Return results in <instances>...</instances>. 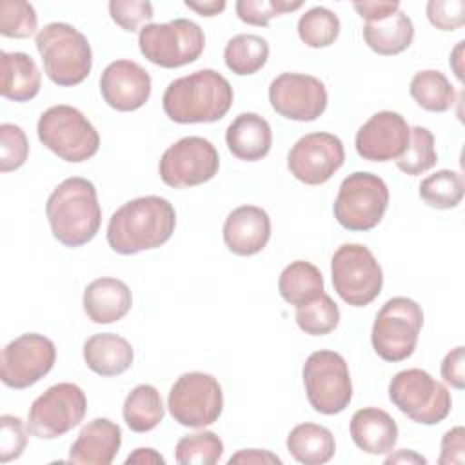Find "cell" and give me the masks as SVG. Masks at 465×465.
Wrapping results in <instances>:
<instances>
[{
    "label": "cell",
    "instance_id": "cell-1",
    "mask_svg": "<svg viewBox=\"0 0 465 465\" xmlns=\"http://www.w3.org/2000/svg\"><path fill=\"white\" fill-rule=\"evenodd\" d=\"M176 211L162 196H140L118 207L107 225V243L118 254H136L163 245L174 232Z\"/></svg>",
    "mask_w": 465,
    "mask_h": 465
},
{
    "label": "cell",
    "instance_id": "cell-2",
    "mask_svg": "<svg viewBox=\"0 0 465 465\" xmlns=\"http://www.w3.org/2000/svg\"><path fill=\"white\" fill-rule=\"evenodd\" d=\"M234 100L229 80L214 69H200L173 80L162 96V107L176 124H211L222 120Z\"/></svg>",
    "mask_w": 465,
    "mask_h": 465
},
{
    "label": "cell",
    "instance_id": "cell-3",
    "mask_svg": "<svg viewBox=\"0 0 465 465\" xmlns=\"http://www.w3.org/2000/svg\"><path fill=\"white\" fill-rule=\"evenodd\" d=\"M45 216L53 236L62 245H85L96 236L102 223V207L94 183L82 176L65 178L49 194Z\"/></svg>",
    "mask_w": 465,
    "mask_h": 465
},
{
    "label": "cell",
    "instance_id": "cell-4",
    "mask_svg": "<svg viewBox=\"0 0 465 465\" xmlns=\"http://www.w3.org/2000/svg\"><path fill=\"white\" fill-rule=\"evenodd\" d=\"M44 71L60 87L82 84L93 67V51L87 36L65 22L44 25L35 38Z\"/></svg>",
    "mask_w": 465,
    "mask_h": 465
},
{
    "label": "cell",
    "instance_id": "cell-5",
    "mask_svg": "<svg viewBox=\"0 0 465 465\" xmlns=\"http://www.w3.org/2000/svg\"><path fill=\"white\" fill-rule=\"evenodd\" d=\"M38 140L58 158L80 163L93 158L100 149V134L82 111L73 105H53L44 111L36 124Z\"/></svg>",
    "mask_w": 465,
    "mask_h": 465
},
{
    "label": "cell",
    "instance_id": "cell-6",
    "mask_svg": "<svg viewBox=\"0 0 465 465\" xmlns=\"http://www.w3.org/2000/svg\"><path fill=\"white\" fill-rule=\"evenodd\" d=\"M421 327V307L411 298L394 296L381 305L374 318L371 331L372 349L383 361H403L414 352Z\"/></svg>",
    "mask_w": 465,
    "mask_h": 465
},
{
    "label": "cell",
    "instance_id": "cell-7",
    "mask_svg": "<svg viewBox=\"0 0 465 465\" xmlns=\"http://www.w3.org/2000/svg\"><path fill=\"white\" fill-rule=\"evenodd\" d=\"M140 53L154 65L176 69L193 64L205 49L203 29L189 18L147 24L138 33Z\"/></svg>",
    "mask_w": 465,
    "mask_h": 465
},
{
    "label": "cell",
    "instance_id": "cell-8",
    "mask_svg": "<svg viewBox=\"0 0 465 465\" xmlns=\"http://www.w3.org/2000/svg\"><path fill=\"white\" fill-rule=\"evenodd\" d=\"M331 278L336 294L352 307L369 305L383 287V271L372 251L361 243H343L334 251Z\"/></svg>",
    "mask_w": 465,
    "mask_h": 465
},
{
    "label": "cell",
    "instance_id": "cell-9",
    "mask_svg": "<svg viewBox=\"0 0 465 465\" xmlns=\"http://www.w3.org/2000/svg\"><path fill=\"white\" fill-rule=\"evenodd\" d=\"M389 398L400 412L421 425L443 421L452 409L449 389L423 369L396 372L389 383Z\"/></svg>",
    "mask_w": 465,
    "mask_h": 465
},
{
    "label": "cell",
    "instance_id": "cell-10",
    "mask_svg": "<svg viewBox=\"0 0 465 465\" xmlns=\"http://www.w3.org/2000/svg\"><path fill=\"white\" fill-rule=\"evenodd\" d=\"M389 205V187L378 174L356 171L343 178L334 200V218L347 231L374 229Z\"/></svg>",
    "mask_w": 465,
    "mask_h": 465
},
{
    "label": "cell",
    "instance_id": "cell-11",
    "mask_svg": "<svg viewBox=\"0 0 465 465\" xmlns=\"http://www.w3.org/2000/svg\"><path fill=\"white\" fill-rule=\"evenodd\" d=\"M303 385L311 407L325 416L345 411L352 400V381L345 358L334 351H314L303 363Z\"/></svg>",
    "mask_w": 465,
    "mask_h": 465
},
{
    "label": "cell",
    "instance_id": "cell-12",
    "mask_svg": "<svg viewBox=\"0 0 465 465\" xmlns=\"http://www.w3.org/2000/svg\"><path fill=\"white\" fill-rule=\"evenodd\" d=\"M167 409L176 423L203 429L214 423L223 411L222 385L207 372H183L169 391Z\"/></svg>",
    "mask_w": 465,
    "mask_h": 465
},
{
    "label": "cell",
    "instance_id": "cell-13",
    "mask_svg": "<svg viewBox=\"0 0 465 465\" xmlns=\"http://www.w3.org/2000/svg\"><path fill=\"white\" fill-rule=\"evenodd\" d=\"M87 412L85 392L69 381L51 385L29 407L27 430L40 440H54L84 421Z\"/></svg>",
    "mask_w": 465,
    "mask_h": 465
},
{
    "label": "cell",
    "instance_id": "cell-14",
    "mask_svg": "<svg viewBox=\"0 0 465 465\" xmlns=\"http://www.w3.org/2000/svg\"><path fill=\"white\" fill-rule=\"evenodd\" d=\"M218 169V151L207 138L202 136L180 138L163 151L158 163L162 182L174 189L202 185L213 180Z\"/></svg>",
    "mask_w": 465,
    "mask_h": 465
},
{
    "label": "cell",
    "instance_id": "cell-15",
    "mask_svg": "<svg viewBox=\"0 0 465 465\" xmlns=\"http://www.w3.org/2000/svg\"><path fill=\"white\" fill-rule=\"evenodd\" d=\"M56 361L54 343L38 332H25L9 341L0 356L2 383L11 389H27L40 381Z\"/></svg>",
    "mask_w": 465,
    "mask_h": 465
},
{
    "label": "cell",
    "instance_id": "cell-16",
    "mask_svg": "<svg viewBox=\"0 0 465 465\" xmlns=\"http://www.w3.org/2000/svg\"><path fill=\"white\" fill-rule=\"evenodd\" d=\"M271 107L294 122H314L327 109L329 94L323 82L312 74L282 73L269 85Z\"/></svg>",
    "mask_w": 465,
    "mask_h": 465
},
{
    "label": "cell",
    "instance_id": "cell-17",
    "mask_svg": "<svg viewBox=\"0 0 465 465\" xmlns=\"http://www.w3.org/2000/svg\"><path fill=\"white\" fill-rule=\"evenodd\" d=\"M343 142L331 133H309L302 136L287 154V169L305 185H322L343 165Z\"/></svg>",
    "mask_w": 465,
    "mask_h": 465
},
{
    "label": "cell",
    "instance_id": "cell-18",
    "mask_svg": "<svg viewBox=\"0 0 465 465\" xmlns=\"http://www.w3.org/2000/svg\"><path fill=\"white\" fill-rule=\"evenodd\" d=\"M411 127L396 111L374 113L356 133V153L369 162L398 160L409 147Z\"/></svg>",
    "mask_w": 465,
    "mask_h": 465
},
{
    "label": "cell",
    "instance_id": "cell-19",
    "mask_svg": "<svg viewBox=\"0 0 465 465\" xmlns=\"http://www.w3.org/2000/svg\"><path fill=\"white\" fill-rule=\"evenodd\" d=\"M151 74L133 60L111 62L100 76V93L105 104L120 113L136 111L151 96Z\"/></svg>",
    "mask_w": 465,
    "mask_h": 465
},
{
    "label": "cell",
    "instance_id": "cell-20",
    "mask_svg": "<svg viewBox=\"0 0 465 465\" xmlns=\"http://www.w3.org/2000/svg\"><path fill=\"white\" fill-rule=\"evenodd\" d=\"M223 242L236 256H252L263 251L271 238V218L258 205H240L223 222Z\"/></svg>",
    "mask_w": 465,
    "mask_h": 465
},
{
    "label": "cell",
    "instance_id": "cell-21",
    "mask_svg": "<svg viewBox=\"0 0 465 465\" xmlns=\"http://www.w3.org/2000/svg\"><path fill=\"white\" fill-rule=\"evenodd\" d=\"M122 445V429L109 418L87 421L69 449V463L109 465Z\"/></svg>",
    "mask_w": 465,
    "mask_h": 465
},
{
    "label": "cell",
    "instance_id": "cell-22",
    "mask_svg": "<svg viewBox=\"0 0 465 465\" xmlns=\"http://www.w3.org/2000/svg\"><path fill=\"white\" fill-rule=\"evenodd\" d=\"M82 303L93 323H114L131 311L133 294L125 282L102 276L85 287Z\"/></svg>",
    "mask_w": 465,
    "mask_h": 465
},
{
    "label": "cell",
    "instance_id": "cell-23",
    "mask_svg": "<svg viewBox=\"0 0 465 465\" xmlns=\"http://www.w3.org/2000/svg\"><path fill=\"white\" fill-rule=\"evenodd\" d=\"M354 445L367 454H389L398 441V425L394 418L378 407L358 409L349 425Z\"/></svg>",
    "mask_w": 465,
    "mask_h": 465
},
{
    "label": "cell",
    "instance_id": "cell-24",
    "mask_svg": "<svg viewBox=\"0 0 465 465\" xmlns=\"http://www.w3.org/2000/svg\"><path fill=\"white\" fill-rule=\"evenodd\" d=\"M225 143L238 160L258 162L271 151L272 131L263 116L256 113H242L229 124Z\"/></svg>",
    "mask_w": 465,
    "mask_h": 465
},
{
    "label": "cell",
    "instance_id": "cell-25",
    "mask_svg": "<svg viewBox=\"0 0 465 465\" xmlns=\"http://www.w3.org/2000/svg\"><path fill=\"white\" fill-rule=\"evenodd\" d=\"M133 345L114 332L93 334L84 343V361L100 376H118L133 365Z\"/></svg>",
    "mask_w": 465,
    "mask_h": 465
},
{
    "label": "cell",
    "instance_id": "cell-26",
    "mask_svg": "<svg viewBox=\"0 0 465 465\" xmlns=\"http://www.w3.org/2000/svg\"><path fill=\"white\" fill-rule=\"evenodd\" d=\"M2 62V87L0 93L4 98L13 102H29L33 100L42 87V74L36 62L22 51L0 53Z\"/></svg>",
    "mask_w": 465,
    "mask_h": 465
},
{
    "label": "cell",
    "instance_id": "cell-27",
    "mask_svg": "<svg viewBox=\"0 0 465 465\" xmlns=\"http://www.w3.org/2000/svg\"><path fill=\"white\" fill-rule=\"evenodd\" d=\"M412 38L414 24L401 11H396L376 22H365L363 25L365 44L381 56L403 53L412 44Z\"/></svg>",
    "mask_w": 465,
    "mask_h": 465
},
{
    "label": "cell",
    "instance_id": "cell-28",
    "mask_svg": "<svg viewBox=\"0 0 465 465\" xmlns=\"http://www.w3.org/2000/svg\"><path fill=\"white\" fill-rule=\"evenodd\" d=\"M287 450L298 463L322 465L334 456L336 441L327 427L305 421L291 429Z\"/></svg>",
    "mask_w": 465,
    "mask_h": 465
},
{
    "label": "cell",
    "instance_id": "cell-29",
    "mask_svg": "<svg viewBox=\"0 0 465 465\" xmlns=\"http://www.w3.org/2000/svg\"><path fill=\"white\" fill-rule=\"evenodd\" d=\"M278 291L282 298L298 307L312 302L323 291V276L320 269L305 260L291 262L278 278Z\"/></svg>",
    "mask_w": 465,
    "mask_h": 465
},
{
    "label": "cell",
    "instance_id": "cell-30",
    "mask_svg": "<svg viewBox=\"0 0 465 465\" xmlns=\"http://www.w3.org/2000/svg\"><path fill=\"white\" fill-rule=\"evenodd\" d=\"M124 421L134 432H149L156 429L165 414L162 396L151 383L136 385L124 401Z\"/></svg>",
    "mask_w": 465,
    "mask_h": 465
},
{
    "label": "cell",
    "instance_id": "cell-31",
    "mask_svg": "<svg viewBox=\"0 0 465 465\" xmlns=\"http://www.w3.org/2000/svg\"><path fill=\"white\" fill-rule=\"evenodd\" d=\"M414 102L430 113H445L456 102V91L449 78L438 69L418 71L409 85Z\"/></svg>",
    "mask_w": 465,
    "mask_h": 465
},
{
    "label": "cell",
    "instance_id": "cell-32",
    "mask_svg": "<svg viewBox=\"0 0 465 465\" xmlns=\"http://www.w3.org/2000/svg\"><path fill=\"white\" fill-rule=\"evenodd\" d=\"M269 58V44L258 35L242 33L232 36L223 49V60L229 71L238 76L258 73Z\"/></svg>",
    "mask_w": 465,
    "mask_h": 465
},
{
    "label": "cell",
    "instance_id": "cell-33",
    "mask_svg": "<svg viewBox=\"0 0 465 465\" xmlns=\"http://www.w3.org/2000/svg\"><path fill=\"white\" fill-rule=\"evenodd\" d=\"M463 178L450 169H440L421 180L420 198L432 209H454L463 200Z\"/></svg>",
    "mask_w": 465,
    "mask_h": 465
},
{
    "label": "cell",
    "instance_id": "cell-34",
    "mask_svg": "<svg viewBox=\"0 0 465 465\" xmlns=\"http://www.w3.org/2000/svg\"><path fill=\"white\" fill-rule=\"evenodd\" d=\"M340 35V18L323 5L307 9L298 20L300 40L312 49L329 47Z\"/></svg>",
    "mask_w": 465,
    "mask_h": 465
},
{
    "label": "cell",
    "instance_id": "cell-35",
    "mask_svg": "<svg viewBox=\"0 0 465 465\" xmlns=\"http://www.w3.org/2000/svg\"><path fill=\"white\" fill-rule=\"evenodd\" d=\"M296 323L298 327L311 336H323L332 332L340 323V309L336 302L327 294L322 292L309 303L296 307Z\"/></svg>",
    "mask_w": 465,
    "mask_h": 465
},
{
    "label": "cell",
    "instance_id": "cell-36",
    "mask_svg": "<svg viewBox=\"0 0 465 465\" xmlns=\"http://www.w3.org/2000/svg\"><path fill=\"white\" fill-rule=\"evenodd\" d=\"M223 454V441L213 430H200L178 440L174 458L180 465H214Z\"/></svg>",
    "mask_w": 465,
    "mask_h": 465
},
{
    "label": "cell",
    "instance_id": "cell-37",
    "mask_svg": "<svg viewBox=\"0 0 465 465\" xmlns=\"http://www.w3.org/2000/svg\"><path fill=\"white\" fill-rule=\"evenodd\" d=\"M438 162V153L434 145V134L421 125L411 129V140L407 151L396 160V167L409 174L418 176L432 169Z\"/></svg>",
    "mask_w": 465,
    "mask_h": 465
},
{
    "label": "cell",
    "instance_id": "cell-38",
    "mask_svg": "<svg viewBox=\"0 0 465 465\" xmlns=\"http://www.w3.org/2000/svg\"><path fill=\"white\" fill-rule=\"evenodd\" d=\"M38 29L35 7L25 0L0 2V35L5 38H29Z\"/></svg>",
    "mask_w": 465,
    "mask_h": 465
},
{
    "label": "cell",
    "instance_id": "cell-39",
    "mask_svg": "<svg viewBox=\"0 0 465 465\" xmlns=\"http://www.w3.org/2000/svg\"><path fill=\"white\" fill-rule=\"evenodd\" d=\"M303 2H287V0H238L234 4L236 15L242 22L249 25L265 27L274 16L283 13H292L300 9Z\"/></svg>",
    "mask_w": 465,
    "mask_h": 465
},
{
    "label": "cell",
    "instance_id": "cell-40",
    "mask_svg": "<svg viewBox=\"0 0 465 465\" xmlns=\"http://www.w3.org/2000/svg\"><path fill=\"white\" fill-rule=\"evenodd\" d=\"M29 156V142L24 129L16 124L0 125V171L20 169Z\"/></svg>",
    "mask_w": 465,
    "mask_h": 465
},
{
    "label": "cell",
    "instance_id": "cell-41",
    "mask_svg": "<svg viewBox=\"0 0 465 465\" xmlns=\"http://www.w3.org/2000/svg\"><path fill=\"white\" fill-rule=\"evenodd\" d=\"M109 15L124 31H138L153 20V4L147 0H111Z\"/></svg>",
    "mask_w": 465,
    "mask_h": 465
},
{
    "label": "cell",
    "instance_id": "cell-42",
    "mask_svg": "<svg viewBox=\"0 0 465 465\" xmlns=\"http://www.w3.org/2000/svg\"><path fill=\"white\" fill-rule=\"evenodd\" d=\"M27 445V432L18 416H0V461L9 463L22 456Z\"/></svg>",
    "mask_w": 465,
    "mask_h": 465
},
{
    "label": "cell",
    "instance_id": "cell-43",
    "mask_svg": "<svg viewBox=\"0 0 465 465\" xmlns=\"http://www.w3.org/2000/svg\"><path fill=\"white\" fill-rule=\"evenodd\" d=\"M425 13L429 22L440 31H456L465 24L463 0H429Z\"/></svg>",
    "mask_w": 465,
    "mask_h": 465
},
{
    "label": "cell",
    "instance_id": "cell-44",
    "mask_svg": "<svg viewBox=\"0 0 465 465\" xmlns=\"http://www.w3.org/2000/svg\"><path fill=\"white\" fill-rule=\"evenodd\" d=\"M465 461V429L461 425L452 427L441 438L440 465H461Z\"/></svg>",
    "mask_w": 465,
    "mask_h": 465
},
{
    "label": "cell",
    "instance_id": "cell-45",
    "mask_svg": "<svg viewBox=\"0 0 465 465\" xmlns=\"http://www.w3.org/2000/svg\"><path fill=\"white\" fill-rule=\"evenodd\" d=\"M441 378L450 387L461 391L465 387V347L458 345L449 351L440 367Z\"/></svg>",
    "mask_w": 465,
    "mask_h": 465
},
{
    "label": "cell",
    "instance_id": "cell-46",
    "mask_svg": "<svg viewBox=\"0 0 465 465\" xmlns=\"http://www.w3.org/2000/svg\"><path fill=\"white\" fill-rule=\"evenodd\" d=\"M352 7L365 22H376L400 11V2H354Z\"/></svg>",
    "mask_w": 465,
    "mask_h": 465
},
{
    "label": "cell",
    "instance_id": "cell-47",
    "mask_svg": "<svg viewBox=\"0 0 465 465\" xmlns=\"http://www.w3.org/2000/svg\"><path fill=\"white\" fill-rule=\"evenodd\" d=\"M229 465L232 463H243V465H282V458L272 454L271 450H260V449H243L232 454L227 461Z\"/></svg>",
    "mask_w": 465,
    "mask_h": 465
},
{
    "label": "cell",
    "instance_id": "cell-48",
    "mask_svg": "<svg viewBox=\"0 0 465 465\" xmlns=\"http://www.w3.org/2000/svg\"><path fill=\"white\" fill-rule=\"evenodd\" d=\"M131 463H136V465H154V463H165V458L156 452L154 449H149V447H140L136 450H133L127 458H125V465H131Z\"/></svg>",
    "mask_w": 465,
    "mask_h": 465
},
{
    "label": "cell",
    "instance_id": "cell-49",
    "mask_svg": "<svg viewBox=\"0 0 465 465\" xmlns=\"http://www.w3.org/2000/svg\"><path fill=\"white\" fill-rule=\"evenodd\" d=\"M183 4H185V7L196 11L200 16H216V15H220L227 7V4L223 0H209V2L185 0Z\"/></svg>",
    "mask_w": 465,
    "mask_h": 465
},
{
    "label": "cell",
    "instance_id": "cell-50",
    "mask_svg": "<svg viewBox=\"0 0 465 465\" xmlns=\"http://www.w3.org/2000/svg\"><path fill=\"white\" fill-rule=\"evenodd\" d=\"M385 463L391 465V463H420V465H425L427 460L420 454H416L414 450L411 449H400L396 454H391L385 458Z\"/></svg>",
    "mask_w": 465,
    "mask_h": 465
},
{
    "label": "cell",
    "instance_id": "cell-51",
    "mask_svg": "<svg viewBox=\"0 0 465 465\" xmlns=\"http://www.w3.org/2000/svg\"><path fill=\"white\" fill-rule=\"evenodd\" d=\"M463 40L461 42H458V45L454 47V51L450 53V60H449V64H450V67H452V71H454V74H456V78L461 82L463 80V69H461V56H463Z\"/></svg>",
    "mask_w": 465,
    "mask_h": 465
}]
</instances>
